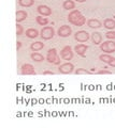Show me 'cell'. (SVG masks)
<instances>
[{"mask_svg":"<svg viewBox=\"0 0 115 128\" xmlns=\"http://www.w3.org/2000/svg\"><path fill=\"white\" fill-rule=\"evenodd\" d=\"M68 22L70 24H72L73 26L76 27H82L86 24V18L85 16L81 13L80 10H72L70 11V13L68 15Z\"/></svg>","mask_w":115,"mask_h":128,"instance_id":"6da1fadb","label":"cell"},{"mask_svg":"<svg viewBox=\"0 0 115 128\" xmlns=\"http://www.w3.org/2000/svg\"><path fill=\"white\" fill-rule=\"evenodd\" d=\"M45 60L49 63L54 64V65H60V62L62 59L60 58V56L58 54V51L56 48H51V49H49V51H47Z\"/></svg>","mask_w":115,"mask_h":128,"instance_id":"7a4b0ae2","label":"cell"},{"mask_svg":"<svg viewBox=\"0 0 115 128\" xmlns=\"http://www.w3.org/2000/svg\"><path fill=\"white\" fill-rule=\"evenodd\" d=\"M59 56H60V58L62 60H65V61H70V60L73 59V56H74V51L72 49V47L70 45H67L62 48L60 50V52H59Z\"/></svg>","mask_w":115,"mask_h":128,"instance_id":"3957f363","label":"cell"},{"mask_svg":"<svg viewBox=\"0 0 115 128\" xmlns=\"http://www.w3.org/2000/svg\"><path fill=\"white\" fill-rule=\"evenodd\" d=\"M100 49L104 54H113L115 52V42L113 40H108L100 44Z\"/></svg>","mask_w":115,"mask_h":128,"instance_id":"277c9868","label":"cell"},{"mask_svg":"<svg viewBox=\"0 0 115 128\" xmlns=\"http://www.w3.org/2000/svg\"><path fill=\"white\" fill-rule=\"evenodd\" d=\"M55 35V30L53 27H50V26H45L42 28V30L40 31V36L45 40V41H47V40H51L53 38Z\"/></svg>","mask_w":115,"mask_h":128,"instance_id":"5b68a950","label":"cell"},{"mask_svg":"<svg viewBox=\"0 0 115 128\" xmlns=\"http://www.w3.org/2000/svg\"><path fill=\"white\" fill-rule=\"evenodd\" d=\"M90 38V34L85 30H80L74 33V40L78 43H85Z\"/></svg>","mask_w":115,"mask_h":128,"instance_id":"8992f818","label":"cell"},{"mask_svg":"<svg viewBox=\"0 0 115 128\" xmlns=\"http://www.w3.org/2000/svg\"><path fill=\"white\" fill-rule=\"evenodd\" d=\"M58 70L60 74H63V75H68V74H72L74 72V65L72 63H70L67 61L66 63H62L59 65L58 67Z\"/></svg>","mask_w":115,"mask_h":128,"instance_id":"52a82bcc","label":"cell"},{"mask_svg":"<svg viewBox=\"0 0 115 128\" xmlns=\"http://www.w3.org/2000/svg\"><path fill=\"white\" fill-rule=\"evenodd\" d=\"M57 34H58V36H60V38H68L72 34V28L69 25H62L58 28Z\"/></svg>","mask_w":115,"mask_h":128,"instance_id":"ba28073f","label":"cell"},{"mask_svg":"<svg viewBox=\"0 0 115 128\" xmlns=\"http://www.w3.org/2000/svg\"><path fill=\"white\" fill-rule=\"evenodd\" d=\"M99 60L102 61L103 63L108 64V65L112 66V67H115V57H112L110 54H102L99 56Z\"/></svg>","mask_w":115,"mask_h":128,"instance_id":"9c48e42d","label":"cell"},{"mask_svg":"<svg viewBox=\"0 0 115 128\" xmlns=\"http://www.w3.org/2000/svg\"><path fill=\"white\" fill-rule=\"evenodd\" d=\"M21 73L23 75H35L37 73H35L34 70V67L32 64L30 63H25L23 64L22 67H21Z\"/></svg>","mask_w":115,"mask_h":128,"instance_id":"30bf717a","label":"cell"},{"mask_svg":"<svg viewBox=\"0 0 115 128\" xmlns=\"http://www.w3.org/2000/svg\"><path fill=\"white\" fill-rule=\"evenodd\" d=\"M87 49H88V46L85 45L84 43H80L74 47V52L76 54H79L80 57H85Z\"/></svg>","mask_w":115,"mask_h":128,"instance_id":"8fae6325","label":"cell"},{"mask_svg":"<svg viewBox=\"0 0 115 128\" xmlns=\"http://www.w3.org/2000/svg\"><path fill=\"white\" fill-rule=\"evenodd\" d=\"M37 11H38V13L42 15V16H50V15H52V9L49 6H44V4H40V6H38L37 8Z\"/></svg>","mask_w":115,"mask_h":128,"instance_id":"7c38bea8","label":"cell"},{"mask_svg":"<svg viewBox=\"0 0 115 128\" xmlns=\"http://www.w3.org/2000/svg\"><path fill=\"white\" fill-rule=\"evenodd\" d=\"M90 38L94 43V45H99L102 43V34L100 32H97V31H94L92 34H90Z\"/></svg>","mask_w":115,"mask_h":128,"instance_id":"4fadbf2b","label":"cell"},{"mask_svg":"<svg viewBox=\"0 0 115 128\" xmlns=\"http://www.w3.org/2000/svg\"><path fill=\"white\" fill-rule=\"evenodd\" d=\"M87 26L92 29H99V28L102 27V22L96 18H90L87 20Z\"/></svg>","mask_w":115,"mask_h":128,"instance_id":"5bb4252c","label":"cell"},{"mask_svg":"<svg viewBox=\"0 0 115 128\" xmlns=\"http://www.w3.org/2000/svg\"><path fill=\"white\" fill-rule=\"evenodd\" d=\"M28 17V13L24 10H18L16 12V22H22L24 20H26V18Z\"/></svg>","mask_w":115,"mask_h":128,"instance_id":"9a60e30c","label":"cell"},{"mask_svg":"<svg viewBox=\"0 0 115 128\" xmlns=\"http://www.w3.org/2000/svg\"><path fill=\"white\" fill-rule=\"evenodd\" d=\"M39 31L34 28H29V29L26 30V36L28 38H37L39 36Z\"/></svg>","mask_w":115,"mask_h":128,"instance_id":"2e32d148","label":"cell"},{"mask_svg":"<svg viewBox=\"0 0 115 128\" xmlns=\"http://www.w3.org/2000/svg\"><path fill=\"white\" fill-rule=\"evenodd\" d=\"M62 8L67 11H72L75 9V2L73 0H65L62 2Z\"/></svg>","mask_w":115,"mask_h":128,"instance_id":"e0dca14e","label":"cell"},{"mask_svg":"<svg viewBox=\"0 0 115 128\" xmlns=\"http://www.w3.org/2000/svg\"><path fill=\"white\" fill-rule=\"evenodd\" d=\"M103 27L108 30H114L115 29V20L112 18H105L103 22Z\"/></svg>","mask_w":115,"mask_h":128,"instance_id":"ac0fdd59","label":"cell"},{"mask_svg":"<svg viewBox=\"0 0 115 128\" xmlns=\"http://www.w3.org/2000/svg\"><path fill=\"white\" fill-rule=\"evenodd\" d=\"M30 58L34 62H42V61H44L45 60V58L43 57L40 52H38V51H33V52L30 54Z\"/></svg>","mask_w":115,"mask_h":128,"instance_id":"d6986e66","label":"cell"},{"mask_svg":"<svg viewBox=\"0 0 115 128\" xmlns=\"http://www.w3.org/2000/svg\"><path fill=\"white\" fill-rule=\"evenodd\" d=\"M43 48H44V43H42L40 41L31 43V45H30V49L32 51H40Z\"/></svg>","mask_w":115,"mask_h":128,"instance_id":"ffe728a7","label":"cell"},{"mask_svg":"<svg viewBox=\"0 0 115 128\" xmlns=\"http://www.w3.org/2000/svg\"><path fill=\"white\" fill-rule=\"evenodd\" d=\"M35 22H37V24L39 26H47V24H49V19H47L45 16H42V15H39L35 17Z\"/></svg>","mask_w":115,"mask_h":128,"instance_id":"44dd1931","label":"cell"},{"mask_svg":"<svg viewBox=\"0 0 115 128\" xmlns=\"http://www.w3.org/2000/svg\"><path fill=\"white\" fill-rule=\"evenodd\" d=\"M18 4L23 8H29L34 4V0H18Z\"/></svg>","mask_w":115,"mask_h":128,"instance_id":"7402d4cb","label":"cell"},{"mask_svg":"<svg viewBox=\"0 0 115 128\" xmlns=\"http://www.w3.org/2000/svg\"><path fill=\"white\" fill-rule=\"evenodd\" d=\"M74 73L76 75H92L93 73L88 70H85V68H78L76 70H74Z\"/></svg>","mask_w":115,"mask_h":128,"instance_id":"603a6c76","label":"cell"},{"mask_svg":"<svg viewBox=\"0 0 115 128\" xmlns=\"http://www.w3.org/2000/svg\"><path fill=\"white\" fill-rule=\"evenodd\" d=\"M24 34V27L21 25V24L16 22V35L19 36V35Z\"/></svg>","mask_w":115,"mask_h":128,"instance_id":"cb8c5ba5","label":"cell"},{"mask_svg":"<svg viewBox=\"0 0 115 128\" xmlns=\"http://www.w3.org/2000/svg\"><path fill=\"white\" fill-rule=\"evenodd\" d=\"M105 38L108 40H115V31L114 30H109L108 32L105 33Z\"/></svg>","mask_w":115,"mask_h":128,"instance_id":"d4e9b609","label":"cell"},{"mask_svg":"<svg viewBox=\"0 0 115 128\" xmlns=\"http://www.w3.org/2000/svg\"><path fill=\"white\" fill-rule=\"evenodd\" d=\"M97 74L98 75H111L112 73H111L110 70H98Z\"/></svg>","mask_w":115,"mask_h":128,"instance_id":"484cf974","label":"cell"},{"mask_svg":"<svg viewBox=\"0 0 115 128\" xmlns=\"http://www.w3.org/2000/svg\"><path fill=\"white\" fill-rule=\"evenodd\" d=\"M22 45H23V43H22V42H19V41H17V43H16V50H17V51L21 50Z\"/></svg>","mask_w":115,"mask_h":128,"instance_id":"4316f807","label":"cell"},{"mask_svg":"<svg viewBox=\"0 0 115 128\" xmlns=\"http://www.w3.org/2000/svg\"><path fill=\"white\" fill-rule=\"evenodd\" d=\"M43 75H54V72H51V70H44V72H43Z\"/></svg>","mask_w":115,"mask_h":128,"instance_id":"83f0119b","label":"cell"},{"mask_svg":"<svg viewBox=\"0 0 115 128\" xmlns=\"http://www.w3.org/2000/svg\"><path fill=\"white\" fill-rule=\"evenodd\" d=\"M75 2H79V3H83V2H86L87 0H74Z\"/></svg>","mask_w":115,"mask_h":128,"instance_id":"f1b7e54d","label":"cell"}]
</instances>
